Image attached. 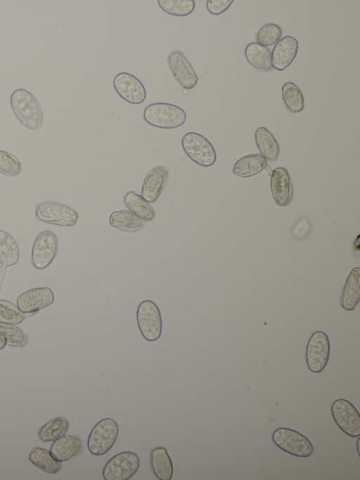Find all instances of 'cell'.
Here are the masks:
<instances>
[{
	"mask_svg": "<svg viewBox=\"0 0 360 480\" xmlns=\"http://www.w3.org/2000/svg\"><path fill=\"white\" fill-rule=\"evenodd\" d=\"M160 8L166 13L174 16H186L195 9L194 0H158Z\"/></svg>",
	"mask_w": 360,
	"mask_h": 480,
	"instance_id": "cell-30",
	"label": "cell"
},
{
	"mask_svg": "<svg viewBox=\"0 0 360 480\" xmlns=\"http://www.w3.org/2000/svg\"><path fill=\"white\" fill-rule=\"evenodd\" d=\"M143 119L149 125L162 129H174L183 125L186 120L185 111L168 103H154L143 110Z\"/></svg>",
	"mask_w": 360,
	"mask_h": 480,
	"instance_id": "cell-2",
	"label": "cell"
},
{
	"mask_svg": "<svg viewBox=\"0 0 360 480\" xmlns=\"http://www.w3.org/2000/svg\"><path fill=\"white\" fill-rule=\"evenodd\" d=\"M12 110L19 122L26 128L34 130L44 121L41 108L36 98L25 89H15L11 96Z\"/></svg>",
	"mask_w": 360,
	"mask_h": 480,
	"instance_id": "cell-1",
	"label": "cell"
},
{
	"mask_svg": "<svg viewBox=\"0 0 360 480\" xmlns=\"http://www.w3.org/2000/svg\"><path fill=\"white\" fill-rule=\"evenodd\" d=\"M129 211L143 221L149 222L155 218L152 206L141 195L134 191L127 192L123 199Z\"/></svg>",
	"mask_w": 360,
	"mask_h": 480,
	"instance_id": "cell-24",
	"label": "cell"
},
{
	"mask_svg": "<svg viewBox=\"0 0 360 480\" xmlns=\"http://www.w3.org/2000/svg\"><path fill=\"white\" fill-rule=\"evenodd\" d=\"M233 0H207V10L212 15H220L226 11L233 4Z\"/></svg>",
	"mask_w": 360,
	"mask_h": 480,
	"instance_id": "cell-36",
	"label": "cell"
},
{
	"mask_svg": "<svg viewBox=\"0 0 360 480\" xmlns=\"http://www.w3.org/2000/svg\"><path fill=\"white\" fill-rule=\"evenodd\" d=\"M69 427L68 421L63 417H56L44 424L38 431V436L43 442H51L65 434Z\"/></svg>",
	"mask_w": 360,
	"mask_h": 480,
	"instance_id": "cell-29",
	"label": "cell"
},
{
	"mask_svg": "<svg viewBox=\"0 0 360 480\" xmlns=\"http://www.w3.org/2000/svg\"><path fill=\"white\" fill-rule=\"evenodd\" d=\"M119 434L117 423L112 418H104L91 429L87 441L89 452L94 455L107 453L115 445Z\"/></svg>",
	"mask_w": 360,
	"mask_h": 480,
	"instance_id": "cell-3",
	"label": "cell"
},
{
	"mask_svg": "<svg viewBox=\"0 0 360 480\" xmlns=\"http://www.w3.org/2000/svg\"><path fill=\"white\" fill-rule=\"evenodd\" d=\"M30 314L32 313H23L12 303L0 299V322L1 323L17 324L22 322Z\"/></svg>",
	"mask_w": 360,
	"mask_h": 480,
	"instance_id": "cell-32",
	"label": "cell"
},
{
	"mask_svg": "<svg viewBox=\"0 0 360 480\" xmlns=\"http://www.w3.org/2000/svg\"><path fill=\"white\" fill-rule=\"evenodd\" d=\"M181 145L186 154L198 165L210 167L216 162L217 155L214 146L199 133H186L181 139Z\"/></svg>",
	"mask_w": 360,
	"mask_h": 480,
	"instance_id": "cell-5",
	"label": "cell"
},
{
	"mask_svg": "<svg viewBox=\"0 0 360 480\" xmlns=\"http://www.w3.org/2000/svg\"><path fill=\"white\" fill-rule=\"evenodd\" d=\"M35 216L41 222L61 227L76 225L79 215L73 208L57 202L46 201L35 207Z\"/></svg>",
	"mask_w": 360,
	"mask_h": 480,
	"instance_id": "cell-7",
	"label": "cell"
},
{
	"mask_svg": "<svg viewBox=\"0 0 360 480\" xmlns=\"http://www.w3.org/2000/svg\"><path fill=\"white\" fill-rule=\"evenodd\" d=\"M281 90L283 102L291 113H298L304 109V96L295 84L287 82L283 85Z\"/></svg>",
	"mask_w": 360,
	"mask_h": 480,
	"instance_id": "cell-28",
	"label": "cell"
},
{
	"mask_svg": "<svg viewBox=\"0 0 360 480\" xmlns=\"http://www.w3.org/2000/svg\"><path fill=\"white\" fill-rule=\"evenodd\" d=\"M0 333L4 336L8 346L20 347L26 343V335L14 324L0 322Z\"/></svg>",
	"mask_w": 360,
	"mask_h": 480,
	"instance_id": "cell-33",
	"label": "cell"
},
{
	"mask_svg": "<svg viewBox=\"0 0 360 480\" xmlns=\"http://www.w3.org/2000/svg\"><path fill=\"white\" fill-rule=\"evenodd\" d=\"M298 41L292 36H285L274 46L271 52L272 68L283 71L295 60L298 51Z\"/></svg>",
	"mask_w": 360,
	"mask_h": 480,
	"instance_id": "cell-17",
	"label": "cell"
},
{
	"mask_svg": "<svg viewBox=\"0 0 360 480\" xmlns=\"http://www.w3.org/2000/svg\"><path fill=\"white\" fill-rule=\"evenodd\" d=\"M332 417L338 427L350 437L360 436V415L347 400L340 398L331 405Z\"/></svg>",
	"mask_w": 360,
	"mask_h": 480,
	"instance_id": "cell-11",
	"label": "cell"
},
{
	"mask_svg": "<svg viewBox=\"0 0 360 480\" xmlns=\"http://www.w3.org/2000/svg\"><path fill=\"white\" fill-rule=\"evenodd\" d=\"M169 177L167 168L157 165L147 174L141 189V196L149 203H155L163 191Z\"/></svg>",
	"mask_w": 360,
	"mask_h": 480,
	"instance_id": "cell-16",
	"label": "cell"
},
{
	"mask_svg": "<svg viewBox=\"0 0 360 480\" xmlns=\"http://www.w3.org/2000/svg\"><path fill=\"white\" fill-rule=\"evenodd\" d=\"M311 228L310 220L307 217H302L292 227L291 235L297 240H303L309 234Z\"/></svg>",
	"mask_w": 360,
	"mask_h": 480,
	"instance_id": "cell-35",
	"label": "cell"
},
{
	"mask_svg": "<svg viewBox=\"0 0 360 480\" xmlns=\"http://www.w3.org/2000/svg\"><path fill=\"white\" fill-rule=\"evenodd\" d=\"M281 27L275 23H267L262 26L257 31L255 39L258 44L264 46L276 44L282 36Z\"/></svg>",
	"mask_w": 360,
	"mask_h": 480,
	"instance_id": "cell-31",
	"label": "cell"
},
{
	"mask_svg": "<svg viewBox=\"0 0 360 480\" xmlns=\"http://www.w3.org/2000/svg\"><path fill=\"white\" fill-rule=\"evenodd\" d=\"M139 457L132 451H124L110 458L103 469L105 480H128L139 467Z\"/></svg>",
	"mask_w": 360,
	"mask_h": 480,
	"instance_id": "cell-8",
	"label": "cell"
},
{
	"mask_svg": "<svg viewBox=\"0 0 360 480\" xmlns=\"http://www.w3.org/2000/svg\"><path fill=\"white\" fill-rule=\"evenodd\" d=\"M58 248L56 235L50 230L40 232L32 245V264L37 270H44L54 260Z\"/></svg>",
	"mask_w": 360,
	"mask_h": 480,
	"instance_id": "cell-9",
	"label": "cell"
},
{
	"mask_svg": "<svg viewBox=\"0 0 360 480\" xmlns=\"http://www.w3.org/2000/svg\"><path fill=\"white\" fill-rule=\"evenodd\" d=\"M84 450L82 438L76 434H64L55 440L51 446L52 456L59 462H65L78 456Z\"/></svg>",
	"mask_w": 360,
	"mask_h": 480,
	"instance_id": "cell-18",
	"label": "cell"
},
{
	"mask_svg": "<svg viewBox=\"0 0 360 480\" xmlns=\"http://www.w3.org/2000/svg\"><path fill=\"white\" fill-rule=\"evenodd\" d=\"M360 268H354L347 278L340 297L341 307L348 311L355 309L360 301Z\"/></svg>",
	"mask_w": 360,
	"mask_h": 480,
	"instance_id": "cell-20",
	"label": "cell"
},
{
	"mask_svg": "<svg viewBox=\"0 0 360 480\" xmlns=\"http://www.w3.org/2000/svg\"><path fill=\"white\" fill-rule=\"evenodd\" d=\"M255 139L261 155L271 162L280 154V146L274 134L266 127H260L255 132Z\"/></svg>",
	"mask_w": 360,
	"mask_h": 480,
	"instance_id": "cell-23",
	"label": "cell"
},
{
	"mask_svg": "<svg viewBox=\"0 0 360 480\" xmlns=\"http://www.w3.org/2000/svg\"><path fill=\"white\" fill-rule=\"evenodd\" d=\"M270 184L275 203L279 206H287L293 196L292 184L288 170L283 167L272 170Z\"/></svg>",
	"mask_w": 360,
	"mask_h": 480,
	"instance_id": "cell-15",
	"label": "cell"
},
{
	"mask_svg": "<svg viewBox=\"0 0 360 480\" xmlns=\"http://www.w3.org/2000/svg\"><path fill=\"white\" fill-rule=\"evenodd\" d=\"M29 460L36 467L49 474H56L62 467L61 462L56 460L49 450L40 447L31 451Z\"/></svg>",
	"mask_w": 360,
	"mask_h": 480,
	"instance_id": "cell-25",
	"label": "cell"
},
{
	"mask_svg": "<svg viewBox=\"0 0 360 480\" xmlns=\"http://www.w3.org/2000/svg\"><path fill=\"white\" fill-rule=\"evenodd\" d=\"M150 466L159 480H171L173 476V464L167 450L155 447L150 451Z\"/></svg>",
	"mask_w": 360,
	"mask_h": 480,
	"instance_id": "cell-21",
	"label": "cell"
},
{
	"mask_svg": "<svg viewBox=\"0 0 360 480\" xmlns=\"http://www.w3.org/2000/svg\"><path fill=\"white\" fill-rule=\"evenodd\" d=\"M169 70L177 82L185 89L194 88L198 82L197 75L184 53L179 50L167 56Z\"/></svg>",
	"mask_w": 360,
	"mask_h": 480,
	"instance_id": "cell-13",
	"label": "cell"
},
{
	"mask_svg": "<svg viewBox=\"0 0 360 480\" xmlns=\"http://www.w3.org/2000/svg\"><path fill=\"white\" fill-rule=\"evenodd\" d=\"M264 170H266L269 177L271 176L272 170L266 160L261 154L252 153L238 160L233 168V172L240 177H250Z\"/></svg>",
	"mask_w": 360,
	"mask_h": 480,
	"instance_id": "cell-19",
	"label": "cell"
},
{
	"mask_svg": "<svg viewBox=\"0 0 360 480\" xmlns=\"http://www.w3.org/2000/svg\"><path fill=\"white\" fill-rule=\"evenodd\" d=\"M6 345V341L4 336L0 333V350L4 348Z\"/></svg>",
	"mask_w": 360,
	"mask_h": 480,
	"instance_id": "cell-37",
	"label": "cell"
},
{
	"mask_svg": "<svg viewBox=\"0 0 360 480\" xmlns=\"http://www.w3.org/2000/svg\"><path fill=\"white\" fill-rule=\"evenodd\" d=\"M136 319L140 332L146 341H155L160 339L162 329V317L153 301L146 300L139 304Z\"/></svg>",
	"mask_w": 360,
	"mask_h": 480,
	"instance_id": "cell-6",
	"label": "cell"
},
{
	"mask_svg": "<svg viewBox=\"0 0 360 480\" xmlns=\"http://www.w3.org/2000/svg\"><path fill=\"white\" fill-rule=\"evenodd\" d=\"M16 301L22 312L34 313L51 305L54 301V294L49 287L34 288L20 294Z\"/></svg>",
	"mask_w": 360,
	"mask_h": 480,
	"instance_id": "cell-14",
	"label": "cell"
},
{
	"mask_svg": "<svg viewBox=\"0 0 360 480\" xmlns=\"http://www.w3.org/2000/svg\"><path fill=\"white\" fill-rule=\"evenodd\" d=\"M21 171V163L15 156L0 150V173L8 177H15Z\"/></svg>",
	"mask_w": 360,
	"mask_h": 480,
	"instance_id": "cell-34",
	"label": "cell"
},
{
	"mask_svg": "<svg viewBox=\"0 0 360 480\" xmlns=\"http://www.w3.org/2000/svg\"><path fill=\"white\" fill-rule=\"evenodd\" d=\"M20 258L18 246L13 237L0 229V263L2 267L16 264Z\"/></svg>",
	"mask_w": 360,
	"mask_h": 480,
	"instance_id": "cell-26",
	"label": "cell"
},
{
	"mask_svg": "<svg viewBox=\"0 0 360 480\" xmlns=\"http://www.w3.org/2000/svg\"><path fill=\"white\" fill-rule=\"evenodd\" d=\"M273 443L284 452L299 457H308L314 452L311 441L301 433L289 428L279 427L271 436Z\"/></svg>",
	"mask_w": 360,
	"mask_h": 480,
	"instance_id": "cell-4",
	"label": "cell"
},
{
	"mask_svg": "<svg viewBox=\"0 0 360 480\" xmlns=\"http://www.w3.org/2000/svg\"><path fill=\"white\" fill-rule=\"evenodd\" d=\"M112 84L117 94L129 103L138 105L146 99L145 87L132 74L125 72H120L114 77Z\"/></svg>",
	"mask_w": 360,
	"mask_h": 480,
	"instance_id": "cell-12",
	"label": "cell"
},
{
	"mask_svg": "<svg viewBox=\"0 0 360 480\" xmlns=\"http://www.w3.org/2000/svg\"><path fill=\"white\" fill-rule=\"evenodd\" d=\"M330 341L328 335L321 331L314 332L306 348L308 369L314 373L322 372L328 364L330 355Z\"/></svg>",
	"mask_w": 360,
	"mask_h": 480,
	"instance_id": "cell-10",
	"label": "cell"
},
{
	"mask_svg": "<svg viewBox=\"0 0 360 480\" xmlns=\"http://www.w3.org/2000/svg\"><path fill=\"white\" fill-rule=\"evenodd\" d=\"M109 222L112 227L127 232H134L143 227V220L126 210L113 212Z\"/></svg>",
	"mask_w": 360,
	"mask_h": 480,
	"instance_id": "cell-27",
	"label": "cell"
},
{
	"mask_svg": "<svg viewBox=\"0 0 360 480\" xmlns=\"http://www.w3.org/2000/svg\"><path fill=\"white\" fill-rule=\"evenodd\" d=\"M245 56L249 64L255 69L263 72L272 70L271 51L267 47L257 42H250L245 46Z\"/></svg>",
	"mask_w": 360,
	"mask_h": 480,
	"instance_id": "cell-22",
	"label": "cell"
}]
</instances>
